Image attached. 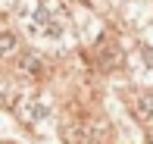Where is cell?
<instances>
[{
	"instance_id": "3",
	"label": "cell",
	"mask_w": 153,
	"mask_h": 144,
	"mask_svg": "<svg viewBox=\"0 0 153 144\" xmlns=\"http://www.w3.org/2000/svg\"><path fill=\"white\" fill-rule=\"evenodd\" d=\"M16 113L25 119V125H28V122H31V125H38V122L47 119V107L38 104V97H22V100L16 104Z\"/></svg>"
},
{
	"instance_id": "2",
	"label": "cell",
	"mask_w": 153,
	"mask_h": 144,
	"mask_svg": "<svg viewBox=\"0 0 153 144\" xmlns=\"http://www.w3.org/2000/svg\"><path fill=\"white\" fill-rule=\"evenodd\" d=\"M19 72H22V75H31V78H47V75H50V63H47L41 53L28 50V53L19 57Z\"/></svg>"
},
{
	"instance_id": "6",
	"label": "cell",
	"mask_w": 153,
	"mask_h": 144,
	"mask_svg": "<svg viewBox=\"0 0 153 144\" xmlns=\"http://www.w3.org/2000/svg\"><path fill=\"white\" fill-rule=\"evenodd\" d=\"M0 144H13V141H0Z\"/></svg>"
},
{
	"instance_id": "1",
	"label": "cell",
	"mask_w": 153,
	"mask_h": 144,
	"mask_svg": "<svg viewBox=\"0 0 153 144\" xmlns=\"http://www.w3.org/2000/svg\"><path fill=\"white\" fill-rule=\"evenodd\" d=\"M62 138H66V144H103L100 132L94 125H88V122H69V125H62Z\"/></svg>"
},
{
	"instance_id": "5",
	"label": "cell",
	"mask_w": 153,
	"mask_h": 144,
	"mask_svg": "<svg viewBox=\"0 0 153 144\" xmlns=\"http://www.w3.org/2000/svg\"><path fill=\"white\" fill-rule=\"evenodd\" d=\"M16 47H19V38L13 35L10 28H3V25H0V57H13V53H16Z\"/></svg>"
},
{
	"instance_id": "4",
	"label": "cell",
	"mask_w": 153,
	"mask_h": 144,
	"mask_svg": "<svg viewBox=\"0 0 153 144\" xmlns=\"http://www.w3.org/2000/svg\"><path fill=\"white\" fill-rule=\"evenodd\" d=\"M131 113L137 122H153V91H137L131 97Z\"/></svg>"
}]
</instances>
